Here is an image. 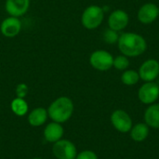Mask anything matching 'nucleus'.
Returning <instances> with one entry per match:
<instances>
[{
    "label": "nucleus",
    "instance_id": "nucleus-19",
    "mask_svg": "<svg viewBox=\"0 0 159 159\" xmlns=\"http://www.w3.org/2000/svg\"><path fill=\"white\" fill-rule=\"evenodd\" d=\"M113 66L120 71H125L129 66V60L125 55H120L116 58H114V63Z\"/></svg>",
    "mask_w": 159,
    "mask_h": 159
},
{
    "label": "nucleus",
    "instance_id": "nucleus-8",
    "mask_svg": "<svg viewBox=\"0 0 159 159\" xmlns=\"http://www.w3.org/2000/svg\"><path fill=\"white\" fill-rule=\"evenodd\" d=\"M138 73L144 82H153L159 76V62L157 60L149 59L141 65Z\"/></svg>",
    "mask_w": 159,
    "mask_h": 159
},
{
    "label": "nucleus",
    "instance_id": "nucleus-17",
    "mask_svg": "<svg viewBox=\"0 0 159 159\" xmlns=\"http://www.w3.org/2000/svg\"><path fill=\"white\" fill-rule=\"evenodd\" d=\"M10 107L12 112L18 116H25L28 112V104L26 101L22 98H15L11 102Z\"/></svg>",
    "mask_w": 159,
    "mask_h": 159
},
{
    "label": "nucleus",
    "instance_id": "nucleus-15",
    "mask_svg": "<svg viewBox=\"0 0 159 159\" xmlns=\"http://www.w3.org/2000/svg\"><path fill=\"white\" fill-rule=\"evenodd\" d=\"M48 117V110L43 107L34 109L28 116V122L33 127H40L44 125Z\"/></svg>",
    "mask_w": 159,
    "mask_h": 159
},
{
    "label": "nucleus",
    "instance_id": "nucleus-14",
    "mask_svg": "<svg viewBox=\"0 0 159 159\" xmlns=\"http://www.w3.org/2000/svg\"><path fill=\"white\" fill-rule=\"evenodd\" d=\"M144 123L153 129H159V103H153L144 112Z\"/></svg>",
    "mask_w": 159,
    "mask_h": 159
},
{
    "label": "nucleus",
    "instance_id": "nucleus-21",
    "mask_svg": "<svg viewBox=\"0 0 159 159\" xmlns=\"http://www.w3.org/2000/svg\"><path fill=\"white\" fill-rule=\"evenodd\" d=\"M29 91V88L26 84L24 83H20L17 86L16 88V95L17 98H22L24 99L26 97V95L28 94Z\"/></svg>",
    "mask_w": 159,
    "mask_h": 159
},
{
    "label": "nucleus",
    "instance_id": "nucleus-24",
    "mask_svg": "<svg viewBox=\"0 0 159 159\" xmlns=\"http://www.w3.org/2000/svg\"><path fill=\"white\" fill-rule=\"evenodd\" d=\"M158 8H159V7H158Z\"/></svg>",
    "mask_w": 159,
    "mask_h": 159
},
{
    "label": "nucleus",
    "instance_id": "nucleus-6",
    "mask_svg": "<svg viewBox=\"0 0 159 159\" xmlns=\"http://www.w3.org/2000/svg\"><path fill=\"white\" fill-rule=\"evenodd\" d=\"M52 153L57 159H75L77 151L75 145L68 140H60L54 143Z\"/></svg>",
    "mask_w": 159,
    "mask_h": 159
},
{
    "label": "nucleus",
    "instance_id": "nucleus-2",
    "mask_svg": "<svg viewBox=\"0 0 159 159\" xmlns=\"http://www.w3.org/2000/svg\"><path fill=\"white\" fill-rule=\"evenodd\" d=\"M74 109L73 101L68 97L62 96L51 102L48 109V115L52 121L61 124L71 118Z\"/></svg>",
    "mask_w": 159,
    "mask_h": 159
},
{
    "label": "nucleus",
    "instance_id": "nucleus-16",
    "mask_svg": "<svg viewBox=\"0 0 159 159\" xmlns=\"http://www.w3.org/2000/svg\"><path fill=\"white\" fill-rule=\"evenodd\" d=\"M130 138L136 143H142L145 141L149 135V127L145 123H138L132 126L130 131Z\"/></svg>",
    "mask_w": 159,
    "mask_h": 159
},
{
    "label": "nucleus",
    "instance_id": "nucleus-23",
    "mask_svg": "<svg viewBox=\"0 0 159 159\" xmlns=\"http://www.w3.org/2000/svg\"><path fill=\"white\" fill-rule=\"evenodd\" d=\"M32 159H42L41 157H34V158H32Z\"/></svg>",
    "mask_w": 159,
    "mask_h": 159
},
{
    "label": "nucleus",
    "instance_id": "nucleus-13",
    "mask_svg": "<svg viewBox=\"0 0 159 159\" xmlns=\"http://www.w3.org/2000/svg\"><path fill=\"white\" fill-rule=\"evenodd\" d=\"M64 130L62 126L57 122H51L48 124L44 129V137L45 140L48 143H54L60 140H61L63 136Z\"/></svg>",
    "mask_w": 159,
    "mask_h": 159
},
{
    "label": "nucleus",
    "instance_id": "nucleus-3",
    "mask_svg": "<svg viewBox=\"0 0 159 159\" xmlns=\"http://www.w3.org/2000/svg\"><path fill=\"white\" fill-rule=\"evenodd\" d=\"M104 18V10L97 5L88 7L81 17V22L86 29L93 30L99 27Z\"/></svg>",
    "mask_w": 159,
    "mask_h": 159
},
{
    "label": "nucleus",
    "instance_id": "nucleus-10",
    "mask_svg": "<svg viewBox=\"0 0 159 159\" xmlns=\"http://www.w3.org/2000/svg\"><path fill=\"white\" fill-rule=\"evenodd\" d=\"M129 21V18L128 13L122 9H116L113 11L108 18L109 28L116 32L125 29L128 26Z\"/></svg>",
    "mask_w": 159,
    "mask_h": 159
},
{
    "label": "nucleus",
    "instance_id": "nucleus-1",
    "mask_svg": "<svg viewBox=\"0 0 159 159\" xmlns=\"http://www.w3.org/2000/svg\"><path fill=\"white\" fill-rule=\"evenodd\" d=\"M118 48L127 57H137L143 54L147 48L145 39L136 33H124L119 35Z\"/></svg>",
    "mask_w": 159,
    "mask_h": 159
},
{
    "label": "nucleus",
    "instance_id": "nucleus-4",
    "mask_svg": "<svg viewBox=\"0 0 159 159\" xmlns=\"http://www.w3.org/2000/svg\"><path fill=\"white\" fill-rule=\"evenodd\" d=\"M90 65L98 71H107L113 67L114 57L106 50H96L89 57Z\"/></svg>",
    "mask_w": 159,
    "mask_h": 159
},
{
    "label": "nucleus",
    "instance_id": "nucleus-5",
    "mask_svg": "<svg viewBox=\"0 0 159 159\" xmlns=\"http://www.w3.org/2000/svg\"><path fill=\"white\" fill-rule=\"evenodd\" d=\"M113 127L120 133H128L130 131L133 123L130 116L124 110L118 109L112 113L110 117Z\"/></svg>",
    "mask_w": 159,
    "mask_h": 159
},
{
    "label": "nucleus",
    "instance_id": "nucleus-11",
    "mask_svg": "<svg viewBox=\"0 0 159 159\" xmlns=\"http://www.w3.org/2000/svg\"><path fill=\"white\" fill-rule=\"evenodd\" d=\"M1 33L6 37H15L21 30V22L17 17H8L5 19L0 26Z\"/></svg>",
    "mask_w": 159,
    "mask_h": 159
},
{
    "label": "nucleus",
    "instance_id": "nucleus-9",
    "mask_svg": "<svg viewBox=\"0 0 159 159\" xmlns=\"http://www.w3.org/2000/svg\"><path fill=\"white\" fill-rule=\"evenodd\" d=\"M159 16V8L156 4L146 3L138 11V20L143 24L153 23Z\"/></svg>",
    "mask_w": 159,
    "mask_h": 159
},
{
    "label": "nucleus",
    "instance_id": "nucleus-7",
    "mask_svg": "<svg viewBox=\"0 0 159 159\" xmlns=\"http://www.w3.org/2000/svg\"><path fill=\"white\" fill-rule=\"evenodd\" d=\"M138 98L143 104H153L159 98V85L156 82H145L138 91Z\"/></svg>",
    "mask_w": 159,
    "mask_h": 159
},
{
    "label": "nucleus",
    "instance_id": "nucleus-20",
    "mask_svg": "<svg viewBox=\"0 0 159 159\" xmlns=\"http://www.w3.org/2000/svg\"><path fill=\"white\" fill-rule=\"evenodd\" d=\"M102 38H103V40H104L105 43L110 44V45H114L115 43H116L118 41L119 35H118V34H117L116 31L112 30V29L109 28V29H106L103 32Z\"/></svg>",
    "mask_w": 159,
    "mask_h": 159
},
{
    "label": "nucleus",
    "instance_id": "nucleus-12",
    "mask_svg": "<svg viewBox=\"0 0 159 159\" xmlns=\"http://www.w3.org/2000/svg\"><path fill=\"white\" fill-rule=\"evenodd\" d=\"M30 7V0H7L5 4L6 11L12 17L24 15Z\"/></svg>",
    "mask_w": 159,
    "mask_h": 159
},
{
    "label": "nucleus",
    "instance_id": "nucleus-18",
    "mask_svg": "<svg viewBox=\"0 0 159 159\" xmlns=\"http://www.w3.org/2000/svg\"><path fill=\"white\" fill-rule=\"evenodd\" d=\"M140 80L139 73L135 70H127L121 75V81L126 86H134Z\"/></svg>",
    "mask_w": 159,
    "mask_h": 159
},
{
    "label": "nucleus",
    "instance_id": "nucleus-22",
    "mask_svg": "<svg viewBox=\"0 0 159 159\" xmlns=\"http://www.w3.org/2000/svg\"><path fill=\"white\" fill-rule=\"evenodd\" d=\"M75 159H99L95 152L91 150H84L76 155Z\"/></svg>",
    "mask_w": 159,
    "mask_h": 159
}]
</instances>
